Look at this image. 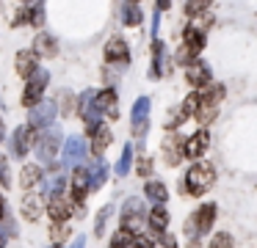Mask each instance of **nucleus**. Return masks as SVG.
Segmentation results:
<instances>
[{
	"instance_id": "f257e3e1",
	"label": "nucleus",
	"mask_w": 257,
	"mask_h": 248,
	"mask_svg": "<svg viewBox=\"0 0 257 248\" xmlns=\"http://www.w3.org/2000/svg\"><path fill=\"white\" fill-rule=\"evenodd\" d=\"M213 182H216V171H213V165H207V163L191 165L188 174H185V187H188L191 196H202Z\"/></svg>"
},
{
	"instance_id": "f03ea898",
	"label": "nucleus",
	"mask_w": 257,
	"mask_h": 248,
	"mask_svg": "<svg viewBox=\"0 0 257 248\" xmlns=\"http://www.w3.org/2000/svg\"><path fill=\"white\" fill-rule=\"evenodd\" d=\"M213 220H216V204H202L194 212V218L185 220V234H188V240H199V234H207L213 229Z\"/></svg>"
},
{
	"instance_id": "7ed1b4c3",
	"label": "nucleus",
	"mask_w": 257,
	"mask_h": 248,
	"mask_svg": "<svg viewBox=\"0 0 257 248\" xmlns=\"http://www.w3.org/2000/svg\"><path fill=\"white\" fill-rule=\"evenodd\" d=\"M224 97V88L216 86L210 88L207 94H196V119L202 121V124H210L213 119H216V110H218V102H221Z\"/></svg>"
},
{
	"instance_id": "20e7f679",
	"label": "nucleus",
	"mask_w": 257,
	"mask_h": 248,
	"mask_svg": "<svg viewBox=\"0 0 257 248\" xmlns=\"http://www.w3.org/2000/svg\"><path fill=\"white\" fill-rule=\"evenodd\" d=\"M183 36H185V39H183V47L177 50V61L188 66V64H194L196 55H199V50L205 47V31H199V28L191 25L188 31L183 33Z\"/></svg>"
},
{
	"instance_id": "39448f33",
	"label": "nucleus",
	"mask_w": 257,
	"mask_h": 248,
	"mask_svg": "<svg viewBox=\"0 0 257 248\" xmlns=\"http://www.w3.org/2000/svg\"><path fill=\"white\" fill-rule=\"evenodd\" d=\"M47 80H50L47 69H39V66H36V69L28 75V88H25V94H23V105L34 108L36 102H42V91L47 88Z\"/></svg>"
},
{
	"instance_id": "423d86ee",
	"label": "nucleus",
	"mask_w": 257,
	"mask_h": 248,
	"mask_svg": "<svg viewBox=\"0 0 257 248\" xmlns=\"http://www.w3.org/2000/svg\"><path fill=\"white\" fill-rule=\"evenodd\" d=\"M58 143H61V130H58V127H50V130L36 141V157H39L42 163H50L58 152Z\"/></svg>"
},
{
	"instance_id": "0eeeda50",
	"label": "nucleus",
	"mask_w": 257,
	"mask_h": 248,
	"mask_svg": "<svg viewBox=\"0 0 257 248\" xmlns=\"http://www.w3.org/2000/svg\"><path fill=\"white\" fill-rule=\"evenodd\" d=\"M185 80H188L191 88H207L210 86V69H207L205 61H194V64H188V69H185Z\"/></svg>"
},
{
	"instance_id": "6e6552de",
	"label": "nucleus",
	"mask_w": 257,
	"mask_h": 248,
	"mask_svg": "<svg viewBox=\"0 0 257 248\" xmlns=\"http://www.w3.org/2000/svg\"><path fill=\"white\" fill-rule=\"evenodd\" d=\"M53 116H56V105L53 102H36L31 108V116H28V127L36 130V127H47L53 124Z\"/></svg>"
},
{
	"instance_id": "1a4fd4ad",
	"label": "nucleus",
	"mask_w": 257,
	"mask_h": 248,
	"mask_svg": "<svg viewBox=\"0 0 257 248\" xmlns=\"http://www.w3.org/2000/svg\"><path fill=\"white\" fill-rule=\"evenodd\" d=\"M86 157V141L80 135H72L64 146V154H61V163L64 165H80Z\"/></svg>"
},
{
	"instance_id": "9d476101",
	"label": "nucleus",
	"mask_w": 257,
	"mask_h": 248,
	"mask_svg": "<svg viewBox=\"0 0 257 248\" xmlns=\"http://www.w3.org/2000/svg\"><path fill=\"white\" fill-rule=\"evenodd\" d=\"M80 113L86 116V130L94 132L100 127V110L94 105V91H83L80 94Z\"/></svg>"
},
{
	"instance_id": "9b49d317",
	"label": "nucleus",
	"mask_w": 257,
	"mask_h": 248,
	"mask_svg": "<svg viewBox=\"0 0 257 248\" xmlns=\"http://www.w3.org/2000/svg\"><path fill=\"white\" fill-rule=\"evenodd\" d=\"M207 143H210L207 130H199L196 135H191L188 141H183V157H202V154L207 152Z\"/></svg>"
},
{
	"instance_id": "f8f14e48",
	"label": "nucleus",
	"mask_w": 257,
	"mask_h": 248,
	"mask_svg": "<svg viewBox=\"0 0 257 248\" xmlns=\"http://www.w3.org/2000/svg\"><path fill=\"white\" fill-rule=\"evenodd\" d=\"M172 75V61H169V50L163 42H155V58H152V77H166Z\"/></svg>"
},
{
	"instance_id": "ddd939ff",
	"label": "nucleus",
	"mask_w": 257,
	"mask_h": 248,
	"mask_svg": "<svg viewBox=\"0 0 257 248\" xmlns=\"http://www.w3.org/2000/svg\"><path fill=\"white\" fill-rule=\"evenodd\" d=\"M94 105L100 113H105L108 119H116L119 116V105H116V91L113 88H105L102 94H94Z\"/></svg>"
},
{
	"instance_id": "4468645a",
	"label": "nucleus",
	"mask_w": 257,
	"mask_h": 248,
	"mask_svg": "<svg viewBox=\"0 0 257 248\" xmlns=\"http://www.w3.org/2000/svg\"><path fill=\"white\" fill-rule=\"evenodd\" d=\"M31 141H34V130H31V127L14 130V135H12V154L14 157H25L28 149H31Z\"/></svg>"
},
{
	"instance_id": "2eb2a0df",
	"label": "nucleus",
	"mask_w": 257,
	"mask_h": 248,
	"mask_svg": "<svg viewBox=\"0 0 257 248\" xmlns=\"http://www.w3.org/2000/svg\"><path fill=\"white\" fill-rule=\"evenodd\" d=\"M147 116H150V99L141 97L139 102L133 105V113H130V119H133V135H144V130H147Z\"/></svg>"
},
{
	"instance_id": "dca6fc26",
	"label": "nucleus",
	"mask_w": 257,
	"mask_h": 248,
	"mask_svg": "<svg viewBox=\"0 0 257 248\" xmlns=\"http://www.w3.org/2000/svg\"><path fill=\"white\" fill-rule=\"evenodd\" d=\"M105 58H108V61H113V64H119V61H124V64H127L130 50H127V44H124V39H122V36H113L111 42L105 44Z\"/></svg>"
},
{
	"instance_id": "f3484780",
	"label": "nucleus",
	"mask_w": 257,
	"mask_h": 248,
	"mask_svg": "<svg viewBox=\"0 0 257 248\" xmlns=\"http://www.w3.org/2000/svg\"><path fill=\"white\" fill-rule=\"evenodd\" d=\"M163 157H166L169 165H177L183 160V138L180 135H169L163 141Z\"/></svg>"
},
{
	"instance_id": "a211bd4d",
	"label": "nucleus",
	"mask_w": 257,
	"mask_h": 248,
	"mask_svg": "<svg viewBox=\"0 0 257 248\" xmlns=\"http://www.w3.org/2000/svg\"><path fill=\"white\" fill-rule=\"evenodd\" d=\"M72 215V201L64 196H53L50 198V218L56 220V223H64V220Z\"/></svg>"
},
{
	"instance_id": "6ab92c4d",
	"label": "nucleus",
	"mask_w": 257,
	"mask_h": 248,
	"mask_svg": "<svg viewBox=\"0 0 257 248\" xmlns=\"http://www.w3.org/2000/svg\"><path fill=\"white\" fill-rule=\"evenodd\" d=\"M147 223H150V229L155 231V234H161V231H166L169 226V212L163 204H155V209H150V215H147Z\"/></svg>"
},
{
	"instance_id": "aec40b11",
	"label": "nucleus",
	"mask_w": 257,
	"mask_h": 248,
	"mask_svg": "<svg viewBox=\"0 0 257 248\" xmlns=\"http://www.w3.org/2000/svg\"><path fill=\"white\" fill-rule=\"evenodd\" d=\"M42 209H45V198L39 196V193H28L23 201V215L25 220H36L42 215Z\"/></svg>"
},
{
	"instance_id": "412c9836",
	"label": "nucleus",
	"mask_w": 257,
	"mask_h": 248,
	"mask_svg": "<svg viewBox=\"0 0 257 248\" xmlns=\"http://www.w3.org/2000/svg\"><path fill=\"white\" fill-rule=\"evenodd\" d=\"M25 22H31V25H42V22H45V6L36 3L34 9H23L17 17H14V25H25Z\"/></svg>"
},
{
	"instance_id": "4be33fe9",
	"label": "nucleus",
	"mask_w": 257,
	"mask_h": 248,
	"mask_svg": "<svg viewBox=\"0 0 257 248\" xmlns=\"http://www.w3.org/2000/svg\"><path fill=\"white\" fill-rule=\"evenodd\" d=\"M105 179H108V163L100 160V163H94L89 168V187L91 190H100V187L105 185Z\"/></svg>"
},
{
	"instance_id": "5701e85b",
	"label": "nucleus",
	"mask_w": 257,
	"mask_h": 248,
	"mask_svg": "<svg viewBox=\"0 0 257 248\" xmlns=\"http://www.w3.org/2000/svg\"><path fill=\"white\" fill-rule=\"evenodd\" d=\"M91 135H94V141H91V152H94L97 157H102V152L108 149V143H111V138H113L111 130H108V127H97Z\"/></svg>"
},
{
	"instance_id": "b1692460",
	"label": "nucleus",
	"mask_w": 257,
	"mask_h": 248,
	"mask_svg": "<svg viewBox=\"0 0 257 248\" xmlns=\"http://www.w3.org/2000/svg\"><path fill=\"white\" fill-rule=\"evenodd\" d=\"M34 69H36V53L34 50H20L17 53V72L23 77H28Z\"/></svg>"
},
{
	"instance_id": "393cba45",
	"label": "nucleus",
	"mask_w": 257,
	"mask_h": 248,
	"mask_svg": "<svg viewBox=\"0 0 257 248\" xmlns=\"http://www.w3.org/2000/svg\"><path fill=\"white\" fill-rule=\"evenodd\" d=\"M36 55H45V58H53V55L58 53L56 42H53V36H47V33H42V36H36Z\"/></svg>"
},
{
	"instance_id": "a878e982",
	"label": "nucleus",
	"mask_w": 257,
	"mask_h": 248,
	"mask_svg": "<svg viewBox=\"0 0 257 248\" xmlns=\"http://www.w3.org/2000/svg\"><path fill=\"white\" fill-rule=\"evenodd\" d=\"M39 179H42V168H36V165L31 163V165H25V168H23V176H20V185H23L25 190H31V187H34Z\"/></svg>"
},
{
	"instance_id": "bb28decb",
	"label": "nucleus",
	"mask_w": 257,
	"mask_h": 248,
	"mask_svg": "<svg viewBox=\"0 0 257 248\" xmlns=\"http://www.w3.org/2000/svg\"><path fill=\"white\" fill-rule=\"evenodd\" d=\"M147 198H152L155 204H163L169 198V190L163 182H147Z\"/></svg>"
},
{
	"instance_id": "cd10ccee",
	"label": "nucleus",
	"mask_w": 257,
	"mask_h": 248,
	"mask_svg": "<svg viewBox=\"0 0 257 248\" xmlns=\"http://www.w3.org/2000/svg\"><path fill=\"white\" fill-rule=\"evenodd\" d=\"M56 102H58V110H61L64 116H69V113L75 110V94L64 88V91H58V94H56Z\"/></svg>"
},
{
	"instance_id": "c85d7f7f",
	"label": "nucleus",
	"mask_w": 257,
	"mask_h": 248,
	"mask_svg": "<svg viewBox=\"0 0 257 248\" xmlns=\"http://www.w3.org/2000/svg\"><path fill=\"white\" fill-rule=\"evenodd\" d=\"M130 165H133V146H130V143H124L122 154H119V163H116V174L124 176L130 171Z\"/></svg>"
},
{
	"instance_id": "c756f323",
	"label": "nucleus",
	"mask_w": 257,
	"mask_h": 248,
	"mask_svg": "<svg viewBox=\"0 0 257 248\" xmlns=\"http://www.w3.org/2000/svg\"><path fill=\"white\" fill-rule=\"evenodd\" d=\"M122 22L124 25H139L141 22V9L136 3H124L122 6Z\"/></svg>"
},
{
	"instance_id": "7c9ffc66",
	"label": "nucleus",
	"mask_w": 257,
	"mask_h": 248,
	"mask_svg": "<svg viewBox=\"0 0 257 248\" xmlns=\"http://www.w3.org/2000/svg\"><path fill=\"white\" fill-rule=\"evenodd\" d=\"M14 234H17V223H14L9 215H3V218H0V248L6 245V240Z\"/></svg>"
},
{
	"instance_id": "2f4dec72",
	"label": "nucleus",
	"mask_w": 257,
	"mask_h": 248,
	"mask_svg": "<svg viewBox=\"0 0 257 248\" xmlns=\"http://www.w3.org/2000/svg\"><path fill=\"white\" fill-rule=\"evenodd\" d=\"M45 187H47V193H50V196H61L64 176L61 174H50V176H47V182H45Z\"/></svg>"
},
{
	"instance_id": "473e14b6",
	"label": "nucleus",
	"mask_w": 257,
	"mask_h": 248,
	"mask_svg": "<svg viewBox=\"0 0 257 248\" xmlns=\"http://www.w3.org/2000/svg\"><path fill=\"white\" fill-rule=\"evenodd\" d=\"M130 240H133V234L127 229H119L111 240V248H130Z\"/></svg>"
},
{
	"instance_id": "72a5a7b5",
	"label": "nucleus",
	"mask_w": 257,
	"mask_h": 248,
	"mask_svg": "<svg viewBox=\"0 0 257 248\" xmlns=\"http://www.w3.org/2000/svg\"><path fill=\"white\" fill-rule=\"evenodd\" d=\"M207 6H210V0H188V3H185V14L196 17V14H202V11H207Z\"/></svg>"
},
{
	"instance_id": "f704fd0d",
	"label": "nucleus",
	"mask_w": 257,
	"mask_h": 248,
	"mask_svg": "<svg viewBox=\"0 0 257 248\" xmlns=\"http://www.w3.org/2000/svg\"><path fill=\"white\" fill-rule=\"evenodd\" d=\"M108 215H111V207L100 209V215H97V226H94V234L102 237V231H105V223H108Z\"/></svg>"
},
{
	"instance_id": "c9c22d12",
	"label": "nucleus",
	"mask_w": 257,
	"mask_h": 248,
	"mask_svg": "<svg viewBox=\"0 0 257 248\" xmlns=\"http://www.w3.org/2000/svg\"><path fill=\"white\" fill-rule=\"evenodd\" d=\"M210 248H232V237H229L227 231H221V234H213Z\"/></svg>"
},
{
	"instance_id": "e433bc0d",
	"label": "nucleus",
	"mask_w": 257,
	"mask_h": 248,
	"mask_svg": "<svg viewBox=\"0 0 257 248\" xmlns=\"http://www.w3.org/2000/svg\"><path fill=\"white\" fill-rule=\"evenodd\" d=\"M50 237H53V242H64V240H67V229H64V223H53Z\"/></svg>"
},
{
	"instance_id": "4c0bfd02",
	"label": "nucleus",
	"mask_w": 257,
	"mask_h": 248,
	"mask_svg": "<svg viewBox=\"0 0 257 248\" xmlns=\"http://www.w3.org/2000/svg\"><path fill=\"white\" fill-rule=\"evenodd\" d=\"M130 248H152V240L147 234H133L130 240Z\"/></svg>"
},
{
	"instance_id": "58836bf2",
	"label": "nucleus",
	"mask_w": 257,
	"mask_h": 248,
	"mask_svg": "<svg viewBox=\"0 0 257 248\" xmlns=\"http://www.w3.org/2000/svg\"><path fill=\"white\" fill-rule=\"evenodd\" d=\"M185 113H196V94H191L188 99H185V105H183V116Z\"/></svg>"
},
{
	"instance_id": "ea45409f",
	"label": "nucleus",
	"mask_w": 257,
	"mask_h": 248,
	"mask_svg": "<svg viewBox=\"0 0 257 248\" xmlns=\"http://www.w3.org/2000/svg\"><path fill=\"white\" fill-rule=\"evenodd\" d=\"M9 185V168H6V160L0 157V187Z\"/></svg>"
},
{
	"instance_id": "a19ab883",
	"label": "nucleus",
	"mask_w": 257,
	"mask_h": 248,
	"mask_svg": "<svg viewBox=\"0 0 257 248\" xmlns=\"http://www.w3.org/2000/svg\"><path fill=\"white\" fill-rule=\"evenodd\" d=\"M161 242H163V248H177V240L172 234H166V231H161Z\"/></svg>"
},
{
	"instance_id": "79ce46f5",
	"label": "nucleus",
	"mask_w": 257,
	"mask_h": 248,
	"mask_svg": "<svg viewBox=\"0 0 257 248\" xmlns=\"http://www.w3.org/2000/svg\"><path fill=\"white\" fill-rule=\"evenodd\" d=\"M152 171V163H150V157H141V163H139V174L141 176H147Z\"/></svg>"
},
{
	"instance_id": "37998d69",
	"label": "nucleus",
	"mask_w": 257,
	"mask_h": 248,
	"mask_svg": "<svg viewBox=\"0 0 257 248\" xmlns=\"http://www.w3.org/2000/svg\"><path fill=\"white\" fill-rule=\"evenodd\" d=\"M69 248H86V240H83V237H78V240H72V245H69Z\"/></svg>"
},
{
	"instance_id": "c03bdc74",
	"label": "nucleus",
	"mask_w": 257,
	"mask_h": 248,
	"mask_svg": "<svg viewBox=\"0 0 257 248\" xmlns=\"http://www.w3.org/2000/svg\"><path fill=\"white\" fill-rule=\"evenodd\" d=\"M172 6V0H158V11H166Z\"/></svg>"
},
{
	"instance_id": "a18cd8bd",
	"label": "nucleus",
	"mask_w": 257,
	"mask_h": 248,
	"mask_svg": "<svg viewBox=\"0 0 257 248\" xmlns=\"http://www.w3.org/2000/svg\"><path fill=\"white\" fill-rule=\"evenodd\" d=\"M188 248H199V240H188Z\"/></svg>"
},
{
	"instance_id": "49530a36",
	"label": "nucleus",
	"mask_w": 257,
	"mask_h": 248,
	"mask_svg": "<svg viewBox=\"0 0 257 248\" xmlns=\"http://www.w3.org/2000/svg\"><path fill=\"white\" fill-rule=\"evenodd\" d=\"M3 135H6V130H3V119H0V141H3Z\"/></svg>"
}]
</instances>
